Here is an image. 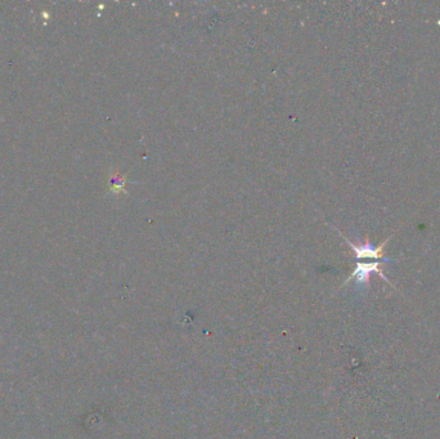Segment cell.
<instances>
[{
  "label": "cell",
  "instance_id": "obj_1",
  "mask_svg": "<svg viewBox=\"0 0 440 439\" xmlns=\"http://www.w3.org/2000/svg\"><path fill=\"white\" fill-rule=\"evenodd\" d=\"M382 263H386V262L380 260V262H373V263H358L354 272H353L352 275H350V277L345 281V283L354 280L359 287H368L371 273H377V275L381 276V278H382L383 281H386L389 285H391L390 281H389L388 278H386V276L383 275Z\"/></svg>",
  "mask_w": 440,
  "mask_h": 439
},
{
  "label": "cell",
  "instance_id": "obj_2",
  "mask_svg": "<svg viewBox=\"0 0 440 439\" xmlns=\"http://www.w3.org/2000/svg\"><path fill=\"white\" fill-rule=\"evenodd\" d=\"M344 237L345 241L349 244V246L352 247L353 251L355 252V257H357V259H367V258H371V259H380V260H385V262H394L393 259H389V258H383V250H385V245L388 244L389 240L391 239V237H388V239L385 240V241L382 242V244L380 245V246L375 247L372 246V245L370 244V241L368 240H365L363 244H354V242L349 241V240L346 239L345 236Z\"/></svg>",
  "mask_w": 440,
  "mask_h": 439
},
{
  "label": "cell",
  "instance_id": "obj_3",
  "mask_svg": "<svg viewBox=\"0 0 440 439\" xmlns=\"http://www.w3.org/2000/svg\"><path fill=\"white\" fill-rule=\"evenodd\" d=\"M126 186V178L124 175H120L119 172H111V182H109V192L119 195V193H124L127 195V191L125 188Z\"/></svg>",
  "mask_w": 440,
  "mask_h": 439
}]
</instances>
